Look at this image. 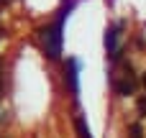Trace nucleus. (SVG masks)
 <instances>
[{
  "instance_id": "obj_1",
  "label": "nucleus",
  "mask_w": 146,
  "mask_h": 138,
  "mask_svg": "<svg viewBox=\"0 0 146 138\" xmlns=\"http://www.w3.org/2000/svg\"><path fill=\"white\" fill-rule=\"evenodd\" d=\"M74 5H77V0H64V5L56 10V18H54L49 26L38 28V36H41V41H44V56L51 59V61H56V59L62 56V41H64L62 31H64V20H67V15L72 13Z\"/></svg>"
},
{
  "instance_id": "obj_2",
  "label": "nucleus",
  "mask_w": 146,
  "mask_h": 138,
  "mask_svg": "<svg viewBox=\"0 0 146 138\" xmlns=\"http://www.w3.org/2000/svg\"><path fill=\"white\" fill-rule=\"evenodd\" d=\"M64 82L69 87V95L77 97V92H80V59L77 56L67 59V64H64Z\"/></svg>"
},
{
  "instance_id": "obj_3",
  "label": "nucleus",
  "mask_w": 146,
  "mask_h": 138,
  "mask_svg": "<svg viewBox=\"0 0 146 138\" xmlns=\"http://www.w3.org/2000/svg\"><path fill=\"white\" fill-rule=\"evenodd\" d=\"M123 28V20H115L108 31H105V49H108V59L115 61L121 56V49H118V31Z\"/></svg>"
},
{
  "instance_id": "obj_4",
  "label": "nucleus",
  "mask_w": 146,
  "mask_h": 138,
  "mask_svg": "<svg viewBox=\"0 0 146 138\" xmlns=\"http://www.w3.org/2000/svg\"><path fill=\"white\" fill-rule=\"evenodd\" d=\"M113 90H115V95H133V79L131 77H126V79H121V82H115L113 85Z\"/></svg>"
},
{
  "instance_id": "obj_5",
  "label": "nucleus",
  "mask_w": 146,
  "mask_h": 138,
  "mask_svg": "<svg viewBox=\"0 0 146 138\" xmlns=\"http://www.w3.org/2000/svg\"><path fill=\"white\" fill-rule=\"evenodd\" d=\"M74 128H77V136L80 138H92L87 123H85V115H74Z\"/></svg>"
},
{
  "instance_id": "obj_6",
  "label": "nucleus",
  "mask_w": 146,
  "mask_h": 138,
  "mask_svg": "<svg viewBox=\"0 0 146 138\" xmlns=\"http://www.w3.org/2000/svg\"><path fill=\"white\" fill-rule=\"evenodd\" d=\"M136 110H139V118H146V95L136 100Z\"/></svg>"
},
{
  "instance_id": "obj_7",
  "label": "nucleus",
  "mask_w": 146,
  "mask_h": 138,
  "mask_svg": "<svg viewBox=\"0 0 146 138\" xmlns=\"http://www.w3.org/2000/svg\"><path fill=\"white\" fill-rule=\"evenodd\" d=\"M131 138H141V125H131Z\"/></svg>"
},
{
  "instance_id": "obj_8",
  "label": "nucleus",
  "mask_w": 146,
  "mask_h": 138,
  "mask_svg": "<svg viewBox=\"0 0 146 138\" xmlns=\"http://www.w3.org/2000/svg\"><path fill=\"white\" fill-rule=\"evenodd\" d=\"M144 85H146V74H144Z\"/></svg>"
}]
</instances>
